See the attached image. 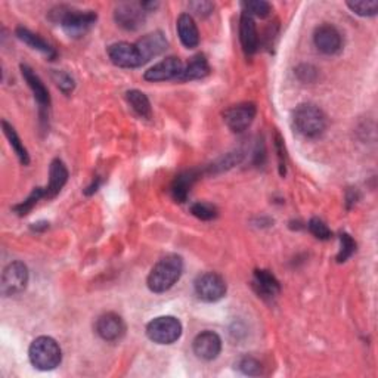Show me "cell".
Wrapping results in <instances>:
<instances>
[{"label":"cell","instance_id":"6da1fadb","mask_svg":"<svg viewBox=\"0 0 378 378\" xmlns=\"http://www.w3.org/2000/svg\"><path fill=\"white\" fill-rule=\"evenodd\" d=\"M183 273V259L179 254H167L160 259L148 275L147 285L156 294H161L173 287Z\"/></svg>","mask_w":378,"mask_h":378},{"label":"cell","instance_id":"7a4b0ae2","mask_svg":"<svg viewBox=\"0 0 378 378\" xmlns=\"http://www.w3.org/2000/svg\"><path fill=\"white\" fill-rule=\"evenodd\" d=\"M50 20L58 23L68 38L79 39L92 30V27L96 24L98 15L93 11L58 6L50 11Z\"/></svg>","mask_w":378,"mask_h":378},{"label":"cell","instance_id":"3957f363","mask_svg":"<svg viewBox=\"0 0 378 378\" xmlns=\"http://www.w3.org/2000/svg\"><path fill=\"white\" fill-rule=\"evenodd\" d=\"M293 125L306 139H316L326 130V115L314 104H300L293 113Z\"/></svg>","mask_w":378,"mask_h":378},{"label":"cell","instance_id":"277c9868","mask_svg":"<svg viewBox=\"0 0 378 378\" xmlns=\"http://www.w3.org/2000/svg\"><path fill=\"white\" fill-rule=\"evenodd\" d=\"M30 362L40 371H52L59 367L62 360V350L57 340L42 336L34 340L28 349Z\"/></svg>","mask_w":378,"mask_h":378},{"label":"cell","instance_id":"5b68a950","mask_svg":"<svg viewBox=\"0 0 378 378\" xmlns=\"http://www.w3.org/2000/svg\"><path fill=\"white\" fill-rule=\"evenodd\" d=\"M147 336L157 345H173L182 336V323L175 316H159L147 325Z\"/></svg>","mask_w":378,"mask_h":378},{"label":"cell","instance_id":"8992f818","mask_svg":"<svg viewBox=\"0 0 378 378\" xmlns=\"http://www.w3.org/2000/svg\"><path fill=\"white\" fill-rule=\"evenodd\" d=\"M195 294L205 303H216L227 296V282L214 272L202 273L194 282Z\"/></svg>","mask_w":378,"mask_h":378},{"label":"cell","instance_id":"52a82bcc","mask_svg":"<svg viewBox=\"0 0 378 378\" xmlns=\"http://www.w3.org/2000/svg\"><path fill=\"white\" fill-rule=\"evenodd\" d=\"M28 284V269L23 262L9 263L4 273L2 281H0V293L5 297H12L23 293Z\"/></svg>","mask_w":378,"mask_h":378},{"label":"cell","instance_id":"ba28073f","mask_svg":"<svg viewBox=\"0 0 378 378\" xmlns=\"http://www.w3.org/2000/svg\"><path fill=\"white\" fill-rule=\"evenodd\" d=\"M256 114L257 108L253 102H241V104L232 105L223 113V120L234 133H243L251 126Z\"/></svg>","mask_w":378,"mask_h":378},{"label":"cell","instance_id":"9c48e42d","mask_svg":"<svg viewBox=\"0 0 378 378\" xmlns=\"http://www.w3.org/2000/svg\"><path fill=\"white\" fill-rule=\"evenodd\" d=\"M108 57L111 62L120 68H139L144 65L139 49L136 43L117 42L108 47Z\"/></svg>","mask_w":378,"mask_h":378},{"label":"cell","instance_id":"30bf717a","mask_svg":"<svg viewBox=\"0 0 378 378\" xmlns=\"http://www.w3.org/2000/svg\"><path fill=\"white\" fill-rule=\"evenodd\" d=\"M147 12L141 6V4L134 2H123L118 4L114 11V20L117 25L127 31L139 30L145 23Z\"/></svg>","mask_w":378,"mask_h":378},{"label":"cell","instance_id":"8fae6325","mask_svg":"<svg viewBox=\"0 0 378 378\" xmlns=\"http://www.w3.org/2000/svg\"><path fill=\"white\" fill-rule=\"evenodd\" d=\"M95 331L104 341L114 343V341H118L125 337L126 323L120 315H117L114 312H108V314L101 315L96 319Z\"/></svg>","mask_w":378,"mask_h":378},{"label":"cell","instance_id":"7c38bea8","mask_svg":"<svg viewBox=\"0 0 378 378\" xmlns=\"http://www.w3.org/2000/svg\"><path fill=\"white\" fill-rule=\"evenodd\" d=\"M183 71V62L176 57H168L145 71L144 79L151 83L178 80Z\"/></svg>","mask_w":378,"mask_h":378},{"label":"cell","instance_id":"4fadbf2b","mask_svg":"<svg viewBox=\"0 0 378 378\" xmlns=\"http://www.w3.org/2000/svg\"><path fill=\"white\" fill-rule=\"evenodd\" d=\"M314 42L318 50L325 55H336L343 47L341 33L331 24H322L315 30Z\"/></svg>","mask_w":378,"mask_h":378},{"label":"cell","instance_id":"5bb4252c","mask_svg":"<svg viewBox=\"0 0 378 378\" xmlns=\"http://www.w3.org/2000/svg\"><path fill=\"white\" fill-rule=\"evenodd\" d=\"M194 353L201 360H214L222 352V340L213 331H202L200 333L193 343Z\"/></svg>","mask_w":378,"mask_h":378},{"label":"cell","instance_id":"9a60e30c","mask_svg":"<svg viewBox=\"0 0 378 378\" xmlns=\"http://www.w3.org/2000/svg\"><path fill=\"white\" fill-rule=\"evenodd\" d=\"M136 46H137V49H139L144 64H147L151 59L157 58L163 52H166L168 42L161 31H154V33L145 34L144 38L137 40Z\"/></svg>","mask_w":378,"mask_h":378},{"label":"cell","instance_id":"2e32d148","mask_svg":"<svg viewBox=\"0 0 378 378\" xmlns=\"http://www.w3.org/2000/svg\"><path fill=\"white\" fill-rule=\"evenodd\" d=\"M253 288L263 299H273L280 294L281 285L275 275L266 269H257L253 275Z\"/></svg>","mask_w":378,"mask_h":378},{"label":"cell","instance_id":"e0dca14e","mask_svg":"<svg viewBox=\"0 0 378 378\" xmlns=\"http://www.w3.org/2000/svg\"><path fill=\"white\" fill-rule=\"evenodd\" d=\"M239 40L247 57L254 55L259 49V33H257L254 18L244 12L239 18Z\"/></svg>","mask_w":378,"mask_h":378},{"label":"cell","instance_id":"ac0fdd59","mask_svg":"<svg viewBox=\"0 0 378 378\" xmlns=\"http://www.w3.org/2000/svg\"><path fill=\"white\" fill-rule=\"evenodd\" d=\"M21 74L25 80V83L28 84V88L31 89L33 95H34V99L38 101V104L40 105V110L45 111V110H49L50 107V95H49V91L45 86V83L42 81V79L34 73V70L31 67L23 64L21 65Z\"/></svg>","mask_w":378,"mask_h":378},{"label":"cell","instance_id":"d6986e66","mask_svg":"<svg viewBox=\"0 0 378 378\" xmlns=\"http://www.w3.org/2000/svg\"><path fill=\"white\" fill-rule=\"evenodd\" d=\"M68 181V168L61 160H54L49 168V183L45 188V198H55Z\"/></svg>","mask_w":378,"mask_h":378},{"label":"cell","instance_id":"ffe728a7","mask_svg":"<svg viewBox=\"0 0 378 378\" xmlns=\"http://www.w3.org/2000/svg\"><path fill=\"white\" fill-rule=\"evenodd\" d=\"M176 28H178L179 39L185 47L194 49L200 45V31L193 18V15H189V13L179 15Z\"/></svg>","mask_w":378,"mask_h":378},{"label":"cell","instance_id":"44dd1931","mask_svg":"<svg viewBox=\"0 0 378 378\" xmlns=\"http://www.w3.org/2000/svg\"><path fill=\"white\" fill-rule=\"evenodd\" d=\"M197 179H198L197 170H186L182 171L181 175H178L170 186V194L173 197V200L176 202H185L189 191H191V188Z\"/></svg>","mask_w":378,"mask_h":378},{"label":"cell","instance_id":"7402d4cb","mask_svg":"<svg viewBox=\"0 0 378 378\" xmlns=\"http://www.w3.org/2000/svg\"><path fill=\"white\" fill-rule=\"evenodd\" d=\"M210 74V65L207 58L202 54H198L189 59L186 65H183V71L179 81H193V80H201Z\"/></svg>","mask_w":378,"mask_h":378},{"label":"cell","instance_id":"603a6c76","mask_svg":"<svg viewBox=\"0 0 378 378\" xmlns=\"http://www.w3.org/2000/svg\"><path fill=\"white\" fill-rule=\"evenodd\" d=\"M16 38H18L21 42H24L25 45H28L30 47L39 50L40 54L46 55L49 59H55L57 58V50L50 46L45 39H42L39 34L30 31L25 27H18L15 30Z\"/></svg>","mask_w":378,"mask_h":378},{"label":"cell","instance_id":"cb8c5ba5","mask_svg":"<svg viewBox=\"0 0 378 378\" xmlns=\"http://www.w3.org/2000/svg\"><path fill=\"white\" fill-rule=\"evenodd\" d=\"M2 129H4V133L5 136L8 137V141L13 149V152L16 154V157H18L20 163L23 166H28L30 164V156H28V151L27 148L24 147L21 137L18 136V133L15 132V129L6 122V120H4L2 122Z\"/></svg>","mask_w":378,"mask_h":378},{"label":"cell","instance_id":"d4e9b609","mask_svg":"<svg viewBox=\"0 0 378 378\" xmlns=\"http://www.w3.org/2000/svg\"><path fill=\"white\" fill-rule=\"evenodd\" d=\"M126 99L129 102V105L132 107V110L137 114L141 115L142 118H151L152 115V108H151V102L148 99V96L141 92V91H129L126 93Z\"/></svg>","mask_w":378,"mask_h":378},{"label":"cell","instance_id":"484cf974","mask_svg":"<svg viewBox=\"0 0 378 378\" xmlns=\"http://www.w3.org/2000/svg\"><path fill=\"white\" fill-rule=\"evenodd\" d=\"M42 198H45V188H34L33 193L23 202L13 205V212L18 216H25Z\"/></svg>","mask_w":378,"mask_h":378},{"label":"cell","instance_id":"4316f807","mask_svg":"<svg viewBox=\"0 0 378 378\" xmlns=\"http://www.w3.org/2000/svg\"><path fill=\"white\" fill-rule=\"evenodd\" d=\"M244 13L250 16H257V18H266V16L270 15L272 6L268 2H263V0H248V2L241 4Z\"/></svg>","mask_w":378,"mask_h":378},{"label":"cell","instance_id":"83f0119b","mask_svg":"<svg viewBox=\"0 0 378 378\" xmlns=\"http://www.w3.org/2000/svg\"><path fill=\"white\" fill-rule=\"evenodd\" d=\"M346 5L359 16H375L378 13L377 0H356V2H348Z\"/></svg>","mask_w":378,"mask_h":378},{"label":"cell","instance_id":"f1b7e54d","mask_svg":"<svg viewBox=\"0 0 378 378\" xmlns=\"http://www.w3.org/2000/svg\"><path fill=\"white\" fill-rule=\"evenodd\" d=\"M355 251H356V243L353 241V238L349 234L343 232L340 235V251L337 254V262L343 263L349 260Z\"/></svg>","mask_w":378,"mask_h":378},{"label":"cell","instance_id":"f546056e","mask_svg":"<svg viewBox=\"0 0 378 378\" xmlns=\"http://www.w3.org/2000/svg\"><path fill=\"white\" fill-rule=\"evenodd\" d=\"M191 213L200 220H213L219 216V210L216 209V205L201 201L191 205Z\"/></svg>","mask_w":378,"mask_h":378},{"label":"cell","instance_id":"4dcf8cb0","mask_svg":"<svg viewBox=\"0 0 378 378\" xmlns=\"http://www.w3.org/2000/svg\"><path fill=\"white\" fill-rule=\"evenodd\" d=\"M236 367L243 374L250 375V377H256V375L262 374V364L257 359L250 357V356H244L239 359Z\"/></svg>","mask_w":378,"mask_h":378},{"label":"cell","instance_id":"1f68e13d","mask_svg":"<svg viewBox=\"0 0 378 378\" xmlns=\"http://www.w3.org/2000/svg\"><path fill=\"white\" fill-rule=\"evenodd\" d=\"M309 231H311L318 239H322V241H326V239H330L333 236V232L330 231V228L325 225V223L318 219V217H314L311 219V222H309L307 225Z\"/></svg>","mask_w":378,"mask_h":378},{"label":"cell","instance_id":"d6a6232c","mask_svg":"<svg viewBox=\"0 0 378 378\" xmlns=\"http://www.w3.org/2000/svg\"><path fill=\"white\" fill-rule=\"evenodd\" d=\"M52 79H54L55 84L58 86V89L62 93L68 95V93L73 92L76 84H74V80H73V77L70 74H67L64 71H54L52 73Z\"/></svg>","mask_w":378,"mask_h":378},{"label":"cell","instance_id":"836d02e7","mask_svg":"<svg viewBox=\"0 0 378 378\" xmlns=\"http://www.w3.org/2000/svg\"><path fill=\"white\" fill-rule=\"evenodd\" d=\"M189 9H191L195 15L198 16H209L212 15V12L214 11V4L213 2H207V0H198V2H189L188 4Z\"/></svg>","mask_w":378,"mask_h":378},{"label":"cell","instance_id":"e575fe53","mask_svg":"<svg viewBox=\"0 0 378 378\" xmlns=\"http://www.w3.org/2000/svg\"><path fill=\"white\" fill-rule=\"evenodd\" d=\"M277 151H278V159H280V173L281 176H284L285 175V154H284V144L280 134H277Z\"/></svg>","mask_w":378,"mask_h":378},{"label":"cell","instance_id":"d590c367","mask_svg":"<svg viewBox=\"0 0 378 378\" xmlns=\"http://www.w3.org/2000/svg\"><path fill=\"white\" fill-rule=\"evenodd\" d=\"M141 6H142L144 11L148 13V12H151V11H154V9H157V8L160 6V4H159V2H142Z\"/></svg>","mask_w":378,"mask_h":378},{"label":"cell","instance_id":"8d00e7d4","mask_svg":"<svg viewBox=\"0 0 378 378\" xmlns=\"http://www.w3.org/2000/svg\"><path fill=\"white\" fill-rule=\"evenodd\" d=\"M99 185H101V179H99V178H96V179L93 181V183H92V185L88 188V191H86V194L91 195V194L96 193V191H98V188H99Z\"/></svg>","mask_w":378,"mask_h":378}]
</instances>
